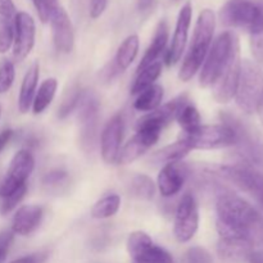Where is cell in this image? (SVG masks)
Wrapping results in <instances>:
<instances>
[{
	"mask_svg": "<svg viewBox=\"0 0 263 263\" xmlns=\"http://www.w3.org/2000/svg\"><path fill=\"white\" fill-rule=\"evenodd\" d=\"M82 94H84V92L81 91L80 87H74V89H72L71 91H69V95L67 97V99H64V102L62 103V105L59 107V118H66L74 108H77Z\"/></svg>",
	"mask_w": 263,
	"mask_h": 263,
	"instance_id": "obj_37",
	"label": "cell"
},
{
	"mask_svg": "<svg viewBox=\"0 0 263 263\" xmlns=\"http://www.w3.org/2000/svg\"><path fill=\"white\" fill-rule=\"evenodd\" d=\"M17 14V9L13 0H0V17L13 20Z\"/></svg>",
	"mask_w": 263,
	"mask_h": 263,
	"instance_id": "obj_41",
	"label": "cell"
},
{
	"mask_svg": "<svg viewBox=\"0 0 263 263\" xmlns=\"http://www.w3.org/2000/svg\"><path fill=\"white\" fill-rule=\"evenodd\" d=\"M167 41H168V25H167L166 21H162V22H159V25L157 26L153 40H152L148 49H146L145 54H144V57L141 58L140 63H139L138 72L143 71L146 67L159 62V57H161L162 53L166 50Z\"/></svg>",
	"mask_w": 263,
	"mask_h": 263,
	"instance_id": "obj_22",
	"label": "cell"
},
{
	"mask_svg": "<svg viewBox=\"0 0 263 263\" xmlns=\"http://www.w3.org/2000/svg\"><path fill=\"white\" fill-rule=\"evenodd\" d=\"M44 211L40 205L28 204L18 208L12 220V231L14 235L27 236L36 230L43 220Z\"/></svg>",
	"mask_w": 263,
	"mask_h": 263,
	"instance_id": "obj_20",
	"label": "cell"
},
{
	"mask_svg": "<svg viewBox=\"0 0 263 263\" xmlns=\"http://www.w3.org/2000/svg\"><path fill=\"white\" fill-rule=\"evenodd\" d=\"M53 43L59 53H71L74 45V32L71 18L66 10L59 5L50 17Z\"/></svg>",
	"mask_w": 263,
	"mask_h": 263,
	"instance_id": "obj_16",
	"label": "cell"
},
{
	"mask_svg": "<svg viewBox=\"0 0 263 263\" xmlns=\"http://www.w3.org/2000/svg\"><path fill=\"white\" fill-rule=\"evenodd\" d=\"M123 134V118L121 115H116L107 122L103 128L100 138V151L102 158L105 163H117L118 154L121 151V141Z\"/></svg>",
	"mask_w": 263,
	"mask_h": 263,
	"instance_id": "obj_15",
	"label": "cell"
},
{
	"mask_svg": "<svg viewBox=\"0 0 263 263\" xmlns=\"http://www.w3.org/2000/svg\"><path fill=\"white\" fill-rule=\"evenodd\" d=\"M131 193L139 199L151 200L156 193V184L146 175H136L131 181Z\"/></svg>",
	"mask_w": 263,
	"mask_h": 263,
	"instance_id": "obj_31",
	"label": "cell"
},
{
	"mask_svg": "<svg viewBox=\"0 0 263 263\" xmlns=\"http://www.w3.org/2000/svg\"><path fill=\"white\" fill-rule=\"evenodd\" d=\"M139 36L130 35L122 41L115 58V66L118 72H123L131 66L139 53Z\"/></svg>",
	"mask_w": 263,
	"mask_h": 263,
	"instance_id": "obj_25",
	"label": "cell"
},
{
	"mask_svg": "<svg viewBox=\"0 0 263 263\" xmlns=\"http://www.w3.org/2000/svg\"><path fill=\"white\" fill-rule=\"evenodd\" d=\"M67 177V174L64 171H51L49 174H46V176L44 177V184L45 185H57L59 182L63 181L64 179Z\"/></svg>",
	"mask_w": 263,
	"mask_h": 263,
	"instance_id": "obj_43",
	"label": "cell"
},
{
	"mask_svg": "<svg viewBox=\"0 0 263 263\" xmlns=\"http://www.w3.org/2000/svg\"><path fill=\"white\" fill-rule=\"evenodd\" d=\"M215 28V12L210 8H205L198 15L189 51H187L186 57L182 62L181 68H180L179 79L181 81H190L195 76V73L199 71L200 67L203 66L205 57H207L211 45H212Z\"/></svg>",
	"mask_w": 263,
	"mask_h": 263,
	"instance_id": "obj_2",
	"label": "cell"
},
{
	"mask_svg": "<svg viewBox=\"0 0 263 263\" xmlns=\"http://www.w3.org/2000/svg\"><path fill=\"white\" fill-rule=\"evenodd\" d=\"M39 77H40V66L39 63H33L26 72L23 77L22 85H21L20 97H18V109L22 115L27 113L31 109L33 103V98L36 94Z\"/></svg>",
	"mask_w": 263,
	"mask_h": 263,
	"instance_id": "obj_23",
	"label": "cell"
},
{
	"mask_svg": "<svg viewBox=\"0 0 263 263\" xmlns=\"http://www.w3.org/2000/svg\"><path fill=\"white\" fill-rule=\"evenodd\" d=\"M185 99H186V95H181V97L171 100L167 104L158 107L157 109L149 112L148 115L139 118L135 126L136 131L153 130L161 133L170 122H172V120H175L177 110L181 107Z\"/></svg>",
	"mask_w": 263,
	"mask_h": 263,
	"instance_id": "obj_17",
	"label": "cell"
},
{
	"mask_svg": "<svg viewBox=\"0 0 263 263\" xmlns=\"http://www.w3.org/2000/svg\"><path fill=\"white\" fill-rule=\"evenodd\" d=\"M222 120L223 123L230 126L235 133L236 144L234 146L243 163L254 168L263 166V140L258 133L229 113H223Z\"/></svg>",
	"mask_w": 263,
	"mask_h": 263,
	"instance_id": "obj_6",
	"label": "cell"
},
{
	"mask_svg": "<svg viewBox=\"0 0 263 263\" xmlns=\"http://www.w3.org/2000/svg\"><path fill=\"white\" fill-rule=\"evenodd\" d=\"M175 120L177 121V123H179L184 133L195 130V128L202 125V118H200L199 110L197 109V107L193 103H190L187 98L184 100L181 107L177 110Z\"/></svg>",
	"mask_w": 263,
	"mask_h": 263,
	"instance_id": "obj_27",
	"label": "cell"
},
{
	"mask_svg": "<svg viewBox=\"0 0 263 263\" xmlns=\"http://www.w3.org/2000/svg\"><path fill=\"white\" fill-rule=\"evenodd\" d=\"M192 151L190 146L182 140H177L176 143L170 144V145L164 146L161 151L156 152L153 156L151 157V162L156 166H166L170 163H177L181 162L185 157L189 154Z\"/></svg>",
	"mask_w": 263,
	"mask_h": 263,
	"instance_id": "obj_24",
	"label": "cell"
},
{
	"mask_svg": "<svg viewBox=\"0 0 263 263\" xmlns=\"http://www.w3.org/2000/svg\"><path fill=\"white\" fill-rule=\"evenodd\" d=\"M13 135H14V131L8 128V130H4L0 133V153L5 149V146L10 143Z\"/></svg>",
	"mask_w": 263,
	"mask_h": 263,
	"instance_id": "obj_44",
	"label": "cell"
},
{
	"mask_svg": "<svg viewBox=\"0 0 263 263\" xmlns=\"http://www.w3.org/2000/svg\"><path fill=\"white\" fill-rule=\"evenodd\" d=\"M127 252L133 262L175 263L171 254L162 247L156 246L144 231H134L127 239Z\"/></svg>",
	"mask_w": 263,
	"mask_h": 263,
	"instance_id": "obj_10",
	"label": "cell"
},
{
	"mask_svg": "<svg viewBox=\"0 0 263 263\" xmlns=\"http://www.w3.org/2000/svg\"><path fill=\"white\" fill-rule=\"evenodd\" d=\"M218 176L251 195L263 210V174L244 163L226 164L217 170Z\"/></svg>",
	"mask_w": 263,
	"mask_h": 263,
	"instance_id": "obj_8",
	"label": "cell"
},
{
	"mask_svg": "<svg viewBox=\"0 0 263 263\" xmlns=\"http://www.w3.org/2000/svg\"><path fill=\"white\" fill-rule=\"evenodd\" d=\"M26 192H27V184L18 187L15 192H13L12 194H9L8 197L2 198V203H0V213H2V215H8L9 212H12V211L17 207L18 203L25 198Z\"/></svg>",
	"mask_w": 263,
	"mask_h": 263,
	"instance_id": "obj_34",
	"label": "cell"
},
{
	"mask_svg": "<svg viewBox=\"0 0 263 263\" xmlns=\"http://www.w3.org/2000/svg\"><path fill=\"white\" fill-rule=\"evenodd\" d=\"M121 207V198L117 194H109L98 200L91 208V216L98 220L113 217Z\"/></svg>",
	"mask_w": 263,
	"mask_h": 263,
	"instance_id": "obj_30",
	"label": "cell"
},
{
	"mask_svg": "<svg viewBox=\"0 0 263 263\" xmlns=\"http://www.w3.org/2000/svg\"><path fill=\"white\" fill-rule=\"evenodd\" d=\"M133 263H141V262H133Z\"/></svg>",
	"mask_w": 263,
	"mask_h": 263,
	"instance_id": "obj_48",
	"label": "cell"
},
{
	"mask_svg": "<svg viewBox=\"0 0 263 263\" xmlns=\"http://www.w3.org/2000/svg\"><path fill=\"white\" fill-rule=\"evenodd\" d=\"M251 46H252V53H253L254 58L258 62L263 63V33L259 35L251 36Z\"/></svg>",
	"mask_w": 263,
	"mask_h": 263,
	"instance_id": "obj_40",
	"label": "cell"
},
{
	"mask_svg": "<svg viewBox=\"0 0 263 263\" xmlns=\"http://www.w3.org/2000/svg\"><path fill=\"white\" fill-rule=\"evenodd\" d=\"M239 48L240 45H239L238 37L231 31H225L217 36V39L211 45L210 51L202 66V71L199 74L200 87L207 89L215 84L234 51Z\"/></svg>",
	"mask_w": 263,
	"mask_h": 263,
	"instance_id": "obj_3",
	"label": "cell"
},
{
	"mask_svg": "<svg viewBox=\"0 0 263 263\" xmlns=\"http://www.w3.org/2000/svg\"><path fill=\"white\" fill-rule=\"evenodd\" d=\"M161 73H162L161 62H157V63L144 68L143 71L138 72V76H136L133 86H131V94L139 95L141 91H144L145 89L151 87L152 85L156 84L157 79L161 76Z\"/></svg>",
	"mask_w": 263,
	"mask_h": 263,
	"instance_id": "obj_29",
	"label": "cell"
},
{
	"mask_svg": "<svg viewBox=\"0 0 263 263\" xmlns=\"http://www.w3.org/2000/svg\"><path fill=\"white\" fill-rule=\"evenodd\" d=\"M189 174V167L182 162L170 163L162 167L157 180V185L162 197L171 198L180 193Z\"/></svg>",
	"mask_w": 263,
	"mask_h": 263,
	"instance_id": "obj_19",
	"label": "cell"
},
{
	"mask_svg": "<svg viewBox=\"0 0 263 263\" xmlns=\"http://www.w3.org/2000/svg\"><path fill=\"white\" fill-rule=\"evenodd\" d=\"M220 239H246L256 243L263 239V218L258 211L234 193L223 192L216 202Z\"/></svg>",
	"mask_w": 263,
	"mask_h": 263,
	"instance_id": "obj_1",
	"label": "cell"
},
{
	"mask_svg": "<svg viewBox=\"0 0 263 263\" xmlns=\"http://www.w3.org/2000/svg\"><path fill=\"white\" fill-rule=\"evenodd\" d=\"M179 140H182L190 146L192 151H210L234 146L236 144V135L230 126L221 125H200L195 130L184 133L181 131Z\"/></svg>",
	"mask_w": 263,
	"mask_h": 263,
	"instance_id": "obj_7",
	"label": "cell"
},
{
	"mask_svg": "<svg viewBox=\"0 0 263 263\" xmlns=\"http://www.w3.org/2000/svg\"><path fill=\"white\" fill-rule=\"evenodd\" d=\"M37 12L39 18L43 23H48L50 21L51 14L59 7L58 0H31Z\"/></svg>",
	"mask_w": 263,
	"mask_h": 263,
	"instance_id": "obj_35",
	"label": "cell"
},
{
	"mask_svg": "<svg viewBox=\"0 0 263 263\" xmlns=\"http://www.w3.org/2000/svg\"><path fill=\"white\" fill-rule=\"evenodd\" d=\"M247 262L248 263H263V252L252 251V253L249 254Z\"/></svg>",
	"mask_w": 263,
	"mask_h": 263,
	"instance_id": "obj_45",
	"label": "cell"
},
{
	"mask_svg": "<svg viewBox=\"0 0 263 263\" xmlns=\"http://www.w3.org/2000/svg\"><path fill=\"white\" fill-rule=\"evenodd\" d=\"M240 67H241V59H240V48L236 49L231 58L229 59L228 64L215 84L212 85V95L213 99L221 104H226V103L231 102L235 98L236 87H238L239 82V74H240Z\"/></svg>",
	"mask_w": 263,
	"mask_h": 263,
	"instance_id": "obj_12",
	"label": "cell"
},
{
	"mask_svg": "<svg viewBox=\"0 0 263 263\" xmlns=\"http://www.w3.org/2000/svg\"><path fill=\"white\" fill-rule=\"evenodd\" d=\"M161 133L153 130H140L136 131V135L131 138L125 144L118 154L117 163L118 164H128L140 158L143 154H145L157 141L159 140Z\"/></svg>",
	"mask_w": 263,
	"mask_h": 263,
	"instance_id": "obj_18",
	"label": "cell"
},
{
	"mask_svg": "<svg viewBox=\"0 0 263 263\" xmlns=\"http://www.w3.org/2000/svg\"><path fill=\"white\" fill-rule=\"evenodd\" d=\"M13 26H14L13 55L17 61H23L27 58L35 45V20L27 12H17L13 18Z\"/></svg>",
	"mask_w": 263,
	"mask_h": 263,
	"instance_id": "obj_13",
	"label": "cell"
},
{
	"mask_svg": "<svg viewBox=\"0 0 263 263\" xmlns=\"http://www.w3.org/2000/svg\"><path fill=\"white\" fill-rule=\"evenodd\" d=\"M253 251V243L246 239H220L217 244V253L226 263L247 262Z\"/></svg>",
	"mask_w": 263,
	"mask_h": 263,
	"instance_id": "obj_21",
	"label": "cell"
},
{
	"mask_svg": "<svg viewBox=\"0 0 263 263\" xmlns=\"http://www.w3.org/2000/svg\"><path fill=\"white\" fill-rule=\"evenodd\" d=\"M14 239V234L12 230L3 231L0 234V263H4L8 257V252H9L10 246Z\"/></svg>",
	"mask_w": 263,
	"mask_h": 263,
	"instance_id": "obj_38",
	"label": "cell"
},
{
	"mask_svg": "<svg viewBox=\"0 0 263 263\" xmlns=\"http://www.w3.org/2000/svg\"><path fill=\"white\" fill-rule=\"evenodd\" d=\"M162 99H163V87L154 84L138 95L134 103V108L140 112H152L159 107Z\"/></svg>",
	"mask_w": 263,
	"mask_h": 263,
	"instance_id": "obj_28",
	"label": "cell"
},
{
	"mask_svg": "<svg viewBox=\"0 0 263 263\" xmlns=\"http://www.w3.org/2000/svg\"><path fill=\"white\" fill-rule=\"evenodd\" d=\"M257 112H258L259 120H261V122H262V125H263V98H262L261 103H259V105H258V109H257Z\"/></svg>",
	"mask_w": 263,
	"mask_h": 263,
	"instance_id": "obj_46",
	"label": "cell"
},
{
	"mask_svg": "<svg viewBox=\"0 0 263 263\" xmlns=\"http://www.w3.org/2000/svg\"><path fill=\"white\" fill-rule=\"evenodd\" d=\"M2 112H3V108H2V104H0V118H2Z\"/></svg>",
	"mask_w": 263,
	"mask_h": 263,
	"instance_id": "obj_47",
	"label": "cell"
},
{
	"mask_svg": "<svg viewBox=\"0 0 263 263\" xmlns=\"http://www.w3.org/2000/svg\"><path fill=\"white\" fill-rule=\"evenodd\" d=\"M199 228V210L192 193L182 195L175 213L174 234L179 243H187L194 238Z\"/></svg>",
	"mask_w": 263,
	"mask_h": 263,
	"instance_id": "obj_9",
	"label": "cell"
},
{
	"mask_svg": "<svg viewBox=\"0 0 263 263\" xmlns=\"http://www.w3.org/2000/svg\"><path fill=\"white\" fill-rule=\"evenodd\" d=\"M35 168V158L28 149H21L12 158L7 175L0 185V198L8 197L26 181Z\"/></svg>",
	"mask_w": 263,
	"mask_h": 263,
	"instance_id": "obj_11",
	"label": "cell"
},
{
	"mask_svg": "<svg viewBox=\"0 0 263 263\" xmlns=\"http://www.w3.org/2000/svg\"><path fill=\"white\" fill-rule=\"evenodd\" d=\"M87 3H89L90 17L97 20V18H99L104 13L108 0H87Z\"/></svg>",
	"mask_w": 263,
	"mask_h": 263,
	"instance_id": "obj_39",
	"label": "cell"
},
{
	"mask_svg": "<svg viewBox=\"0 0 263 263\" xmlns=\"http://www.w3.org/2000/svg\"><path fill=\"white\" fill-rule=\"evenodd\" d=\"M180 263H212V257L207 249L202 247H192L185 252Z\"/></svg>",
	"mask_w": 263,
	"mask_h": 263,
	"instance_id": "obj_36",
	"label": "cell"
},
{
	"mask_svg": "<svg viewBox=\"0 0 263 263\" xmlns=\"http://www.w3.org/2000/svg\"><path fill=\"white\" fill-rule=\"evenodd\" d=\"M57 89H58V81L54 77L46 79L41 82L32 103V112L35 115L43 113L51 104L54 97H55Z\"/></svg>",
	"mask_w": 263,
	"mask_h": 263,
	"instance_id": "obj_26",
	"label": "cell"
},
{
	"mask_svg": "<svg viewBox=\"0 0 263 263\" xmlns=\"http://www.w3.org/2000/svg\"><path fill=\"white\" fill-rule=\"evenodd\" d=\"M15 79V68L13 62L3 59L0 62V94H5L12 87Z\"/></svg>",
	"mask_w": 263,
	"mask_h": 263,
	"instance_id": "obj_33",
	"label": "cell"
},
{
	"mask_svg": "<svg viewBox=\"0 0 263 263\" xmlns=\"http://www.w3.org/2000/svg\"><path fill=\"white\" fill-rule=\"evenodd\" d=\"M46 258H48V253L46 252H40V253L21 257V258L14 259V261L9 263H44L46 261Z\"/></svg>",
	"mask_w": 263,
	"mask_h": 263,
	"instance_id": "obj_42",
	"label": "cell"
},
{
	"mask_svg": "<svg viewBox=\"0 0 263 263\" xmlns=\"http://www.w3.org/2000/svg\"><path fill=\"white\" fill-rule=\"evenodd\" d=\"M263 98V71L254 62L241 61L240 74L235 92L238 107L247 115L257 112Z\"/></svg>",
	"mask_w": 263,
	"mask_h": 263,
	"instance_id": "obj_5",
	"label": "cell"
},
{
	"mask_svg": "<svg viewBox=\"0 0 263 263\" xmlns=\"http://www.w3.org/2000/svg\"><path fill=\"white\" fill-rule=\"evenodd\" d=\"M14 26L12 20L0 17V54H5L13 46Z\"/></svg>",
	"mask_w": 263,
	"mask_h": 263,
	"instance_id": "obj_32",
	"label": "cell"
},
{
	"mask_svg": "<svg viewBox=\"0 0 263 263\" xmlns=\"http://www.w3.org/2000/svg\"><path fill=\"white\" fill-rule=\"evenodd\" d=\"M193 8L190 3L182 5L177 15L176 26H175L174 36H172L171 45L166 53L167 66H175L181 59L184 54L185 46H186L187 36H189V28L192 25Z\"/></svg>",
	"mask_w": 263,
	"mask_h": 263,
	"instance_id": "obj_14",
	"label": "cell"
},
{
	"mask_svg": "<svg viewBox=\"0 0 263 263\" xmlns=\"http://www.w3.org/2000/svg\"><path fill=\"white\" fill-rule=\"evenodd\" d=\"M220 20L228 27L259 35L263 33V5L252 0H229L221 8Z\"/></svg>",
	"mask_w": 263,
	"mask_h": 263,
	"instance_id": "obj_4",
	"label": "cell"
}]
</instances>
